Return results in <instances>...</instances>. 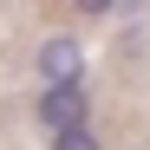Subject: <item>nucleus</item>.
<instances>
[{
	"label": "nucleus",
	"mask_w": 150,
	"mask_h": 150,
	"mask_svg": "<svg viewBox=\"0 0 150 150\" xmlns=\"http://www.w3.org/2000/svg\"><path fill=\"white\" fill-rule=\"evenodd\" d=\"M33 72H39V85H79V79H85V46L72 39V33H52V39H39V52H33Z\"/></svg>",
	"instance_id": "f257e3e1"
},
{
	"label": "nucleus",
	"mask_w": 150,
	"mask_h": 150,
	"mask_svg": "<svg viewBox=\"0 0 150 150\" xmlns=\"http://www.w3.org/2000/svg\"><path fill=\"white\" fill-rule=\"evenodd\" d=\"M33 117H39V131L52 137V131L85 124V117H91V105H85V91H79V85H46V91H39V105H33Z\"/></svg>",
	"instance_id": "f03ea898"
},
{
	"label": "nucleus",
	"mask_w": 150,
	"mask_h": 150,
	"mask_svg": "<svg viewBox=\"0 0 150 150\" xmlns=\"http://www.w3.org/2000/svg\"><path fill=\"white\" fill-rule=\"evenodd\" d=\"M111 7H117V0H72V13H85V20H105Z\"/></svg>",
	"instance_id": "20e7f679"
},
{
	"label": "nucleus",
	"mask_w": 150,
	"mask_h": 150,
	"mask_svg": "<svg viewBox=\"0 0 150 150\" xmlns=\"http://www.w3.org/2000/svg\"><path fill=\"white\" fill-rule=\"evenodd\" d=\"M46 144H52V150H98V137H91V124H72V131H52Z\"/></svg>",
	"instance_id": "7ed1b4c3"
}]
</instances>
